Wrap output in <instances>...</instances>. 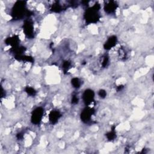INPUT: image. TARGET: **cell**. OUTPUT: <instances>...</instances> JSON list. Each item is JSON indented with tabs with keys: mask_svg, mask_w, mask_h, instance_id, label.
<instances>
[{
	"mask_svg": "<svg viewBox=\"0 0 154 154\" xmlns=\"http://www.w3.org/2000/svg\"><path fill=\"white\" fill-rule=\"evenodd\" d=\"M117 5L114 1H109L106 6H105V11L107 13H113L115 12L116 9H117Z\"/></svg>",
	"mask_w": 154,
	"mask_h": 154,
	"instance_id": "9c48e42d",
	"label": "cell"
},
{
	"mask_svg": "<svg viewBox=\"0 0 154 154\" xmlns=\"http://www.w3.org/2000/svg\"><path fill=\"white\" fill-rule=\"evenodd\" d=\"M108 63V57H105L103 61H102V65L103 67H106L107 66V64Z\"/></svg>",
	"mask_w": 154,
	"mask_h": 154,
	"instance_id": "e0dca14e",
	"label": "cell"
},
{
	"mask_svg": "<svg viewBox=\"0 0 154 154\" xmlns=\"http://www.w3.org/2000/svg\"><path fill=\"white\" fill-rule=\"evenodd\" d=\"M25 2L18 1L14 6L12 15L15 19H21L25 16L28 15L29 13L28 11H26L25 9Z\"/></svg>",
	"mask_w": 154,
	"mask_h": 154,
	"instance_id": "6da1fadb",
	"label": "cell"
},
{
	"mask_svg": "<svg viewBox=\"0 0 154 154\" xmlns=\"http://www.w3.org/2000/svg\"><path fill=\"white\" fill-rule=\"evenodd\" d=\"M52 10L54 11V12H59L61 10V7L60 4H54L53 6V7H52Z\"/></svg>",
	"mask_w": 154,
	"mask_h": 154,
	"instance_id": "5bb4252c",
	"label": "cell"
},
{
	"mask_svg": "<svg viewBox=\"0 0 154 154\" xmlns=\"http://www.w3.org/2000/svg\"><path fill=\"white\" fill-rule=\"evenodd\" d=\"M99 96L100 97V98H104L106 96V95H107V93H106V92L105 91V90H100L99 92Z\"/></svg>",
	"mask_w": 154,
	"mask_h": 154,
	"instance_id": "2e32d148",
	"label": "cell"
},
{
	"mask_svg": "<svg viewBox=\"0 0 154 154\" xmlns=\"http://www.w3.org/2000/svg\"><path fill=\"white\" fill-rule=\"evenodd\" d=\"M25 91H26V92H27L29 95H31V96L35 95V94H36V91H35V90L33 88H32V87H26Z\"/></svg>",
	"mask_w": 154,
	"mask_h": 154,
	"instance_id": "4fadbf2b",
	"label": "cell"
},
{
	"mask_svg": "<svg viewBox=\"0 0 154 154\" xmlns=\"http://www.w3.org/2000/svg\"><path fill=\"white\" fill-rule=\"evenodd\" d=\"M6 43L8 45L13 46L14 47L18 45L19 43V38L18 36H13L12 38H9L6 39Z\"/></svg>",
	"mask_w": 154,
	"mask_h": 154,
	"instance_id": "30bf717a",
	"label": "cell"
},
{
	"mask_svg": "<svg viewBox=\"0 0 154 154\" xmlns=\"http://www.w3.org/2000/svg\"><path fill=\"white\" fill-rule=\"evenodd\" d=\"M99 9V5L95 4L87 11L86 13L85 14V19L88 23H95L99 20V16L98 11Z\"/></svg>",
	"mask_w": 154,
	"mask_h": 154,
	"instance_id": "7a4b0ae2",
	"label": "cell"
},
{
	"mask_svg": "<svg viewBox=\"0 0 154 154\" xmlns=\"http://www.w3.org/2000/svg\"><path fill=\"white\" fill-rule=\"evenodd\" d=\"M24 31L25 35L28 38H33L34 37V30H33V24L29 21H26L25 24H24Z\"/></svg>",
	"mask_w": 154,
	"mask_h": 154,
	"instance_id": "8992f818",
	"label": "cell"
},
{
	"mask_svg": "<svg viewBox=\"0 0 154 154\" xmlns=\"http://www.w3.org/2000/svg\"><path fill=\"white\" fill-rule=\"evenodd\" d=\"M60 117H61V114L59 111H52L49 114V121L53 124H54L58 121V120Z\"/></svg>",
	"mask_w": 154,
	"mask_h": 154,
	"instance_id": "ba28073f",
	"label": "cell"
},
{
	"mask_svg": "<svg viewBox=\"0 0 154 154\" xmlns=\"http://www.w3.org/2000/svg\"><path fill=\"white\" fill-rule=\"evenodd\" d=\"M94 97H95V93L93 90L87 89L83 93V100L85 102V104H90L94 100Z\"/></svg>",
	"mask_w": 154,
	"mask_h": 154,
	"instance_id": "277c9868",
	"label": "cell"
},
{
	"mask_svg": "<svg viewBox=\"0 0 154 154\" xmlns=\"http://www.w3.org/2000/svg\"><path fill=\"white\" fill-rule=\"evenodd\" d=\"M93 114V111L90 108H85L81 114V119L84 122L87 123L91 119L92 115Z\"/></svg>",
	"mask_w": 154,
	"mask_h": 154,
	"instance_id": "5b68a950",
	"label": "cell"
},
{
	"mask_svg": "<svg viewBox=\"0 0 154 154\" xmlns=\"http://www.w3.org/2000/svg\"><path fill=\"white\" fill-rule=\"evenodd\" d=\"M117 38L114 36H113L111 37H110L107 41L106 42L105 45H104V48L106 49L107 50H109L111 48H112L113 46H114L117 43Z\"/></svg>",
	"mask_w": 154,
	"mask_h": 154,
	"instance_id": "52a82bcc",
	"label": "cell"
},
{
	"mask_svg": "<svg viewBox=\"0 0 154 154\" xmlns=\"http://www.w3.org/2000/svg\"><path fill=\"white\" fill-rule=\"evenodd\" d=\"M43 115V110L41 107H38L33 111L31 115V122L34 124H39L42 121Z\"/></svg>",
	"mask_w": 154,
	"mask_h": 154,
	"instance_id": "3957f363",
	"label": "cell"
},
{
	"mask_svg": "<svg viewBox=\"0 0 154 154\" xmlns=\"http://www.w3.org/2000/svg\"><path fill=\"white\" fill-rule=\"evenodd\" d=\"M107 139L109 140H114L116 137V132L114 131V129H113L111 131H110V132H108L107 134Z\"/></svg>",
	"mask_w": 154,
	"mask_h": 154,
	"instance_id": "7c38bea8",
	"label": "cell"
},
{
	"mask_svg": "<svg viewBox=\"0 0 154 154\" xmlns=\"http://www.w3.org/2000/svg\"><path fill=\"white\" fill-rule=\"evenodd\" d=\"M78 102V98L76 96H74L72 99V103L74 104H76Z\"/></svg>",
	"mask_w": 154,
	"mask_h": 154,
	"instance_id": "ac0fdd59",
	"label": "cell"
},
{
	"mask_svg": "<svg viewBox=\"0 0 154 154\" xmlns=\"http://www.w3.org/2000/svg\"><path fill=\"white\" fill-rule=\"evenodd\" d=\"M70 65H71V63L69 62V61H64V63H63V69L64 70V71H67L68 70V69H69V67H70Z\"/></svg>",
	"mask_w": 154,
	"mask_h": 154,
	"instance_id": "9a60e30c",
	"label": "cell"
},
{
	"mask_svg": "<svg viewBox=\"0 0 154 154\" xmlns=\"http://www.w3.org/2000/svg\"><path fill=\"white\" fill-rule=\"evenodd\" d=\"M71 82H72V85H73L74 87L77 88V89L80 88V85H81V82L78 78H74L72 80Z\"/></svg>",
	"mask_w": 154,
	"mask_h": 154,
	"instance_id": "8fae6325",
	"label": "cell"
}]
</instances>
